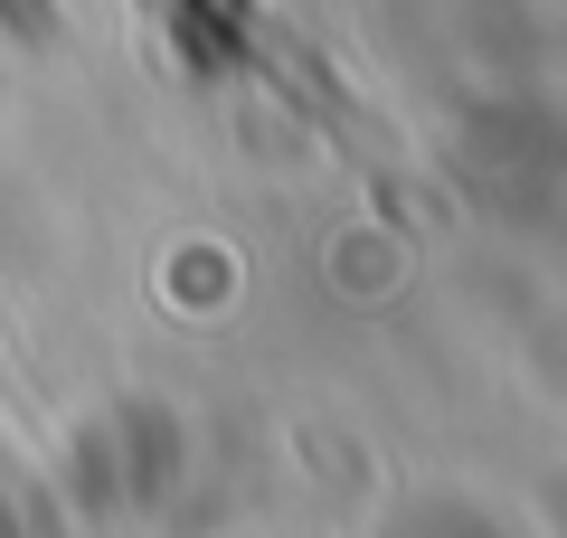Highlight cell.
Returning a JSON list of instances; mask_svg holds the SVG:
<instances>
[{
  "label": "cell",
  "instance_id": "obj_1",
  "mask_svg": "<svg viewBox=\"0 0 567 538\" xmlns=\"http://www.w3.org/2000/svg\"><path fill=\"white\" fill-rule=\"evenodd\" d=\"M0 10L20 20V39H48V29H58V0H0Z\"/></svg>",
  "mask_w": 567,
  "mask_h": 538
}]
</instances>
